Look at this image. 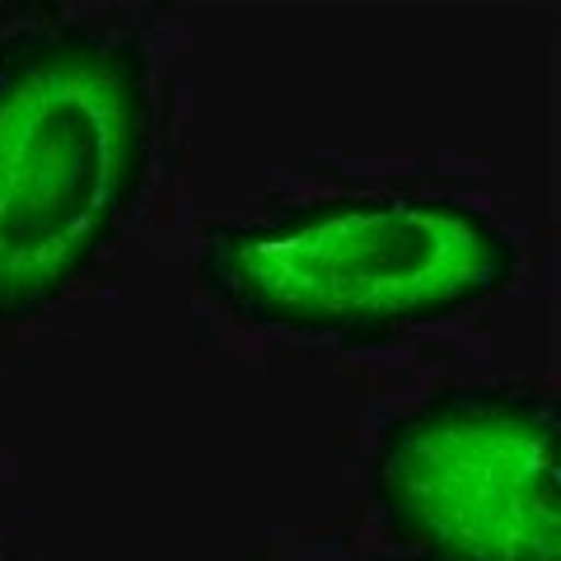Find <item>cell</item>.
<instances>
[{"label":"cell","mask_w":561,"mask_h":561,"mask_svg":"<svg viewBox=\"0 0 561 561\" xmlns=\"http://www.w3.org/2000/svg\"><path fill=\"white\" fill-rule=\"evenodd\" d=\"M197 280L253 328L383 342L501 295L515 239L454 197H328L202 239Z\"/></svg>","instance_id":"7a4b0ae2"},{"label":"cell","mask_w":561,"mask_h":561,"mask_svg":"<svg viewBox=\"0 0 561 561\" xmlns=\"http://www.w3.org/2000/svg\"><path fill=\"white\" fill-rule=\"evenodd\" d=\"M370 501L412 561H561L557 402L459 383L379 431Z\"/></svg>","instance_id":"3957f363"},{"label":"cell","mask_w":561,"mask_h":561,"mask_svg":"<svg viewBox=\"0 0 561 561\" xmlns=\"http://www.w3.org/2000/svg\"><path fill=\"white\" fill-rule=\"evenodd\" d=\"M154 150L150 47L43 10L0 28V323L51 309L117 239Z\"/></svg>","instance_id":"6da1fadb"}]
</instances>
